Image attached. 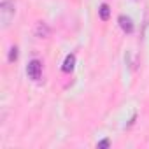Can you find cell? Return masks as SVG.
Returning <instances> with one entry per match:
<instances>
[{"label":"cell","mask_w":149,"mask_h":149,"mask_svg":"<svg viewBox=\"0 0 149 149\" xmlns=\"http://www.w3.org/2000/svg\"><path fill=\"white\" fill-rule=\"evenodd\" d=\"M16 14V4L13 0H2L0 2V19H2V28H7Z\"/></svg>","instance_id":"obj_1"},{"label":"cell","mask_w":149,"mask_h":149,"mask_svg":"<svg viewBox=\"0 0 149 149\" xmlns=\"http://www.w3.org/2000/svg\"><path fill=\"white\" fill-rule=\"evenodd\" d=\"M98 16H100L102 21H107V19L111 18V7H109L107 4H102V6L98 7Z\"/></svg>","instance_id":"obj_6"},{"label":"cell","mask_w":149,"mask_h":149,"mask_svg":"<svg viewBox=\"0 0 149 149\" xmlns=\"http://www.w3.org/2000/svg\"><path fill=\"white\" fill-rule=\"evenodd\" d=\"M7 60H9L11 63H14V61L18 60V46H13V47L9 49V56H7Z\"/></svg>","instance_id":"obj_7"},{"label":"cell","mask_w":149,"mask_h":149,"mask_svg":"<svg viewBox=\"0 0 149 149\" xmlns=\"http://www.w3.org/2000/svg\"><path fill=\"white\" fill-rule=\"evenodd\" d=\"M74 67H76V54H67V58H65V61L61 65V70L65 74H70L74 70Z\"/></svg>","instance_id":"obj_5"},{"label":"cell","mask_w":149,"mask_h":149,"mask_svg":"<svg viewBox=\"0 0 149 149\" xmlns=\"http://www.w3.org/2000/svg\"><path fill=\"white\" fill-rule=\"evenodd\" d=\"M109 146H111V140H109V139H104V140H100V142L97 144L98 149H107Z\"/></svg>","instance_id":"obj_8"},{"label":"cell","mask_w":149,"mask_h":149,"mask_svg":"<svg viewBox=\"0 0 149 149\" xmlns=\"http://www.w3.org/2000/svg\"><path fill=\"white\" fill-rule=\"evenodd\" d=\"M118 23H119V26H121V30H123L125 33H132L133 28H135L132 18H130V16H125V14H121V16L118 18Z\"/></svg>","instance_id":"obj_4"},{"label":"cell","mask_w":149,"mask_h":149,"mask_svg":"<svg viewBox=\"0 0 149 149\" xmlns=\"http://www.w3.org/2000/svg\"><path fill=\"white\" fill-rule=\"evenodd\" d=\"M26 76L32 81H39L42 77V61L40 60H32L26 65Z\"/></svg>","instance_id":"obj_2"},{"label":"cell","mask_w":149,"mask_h":149,"mask_svg":"<svg viewBox=\"0 0 149 149\" xmlns=\"http://www.w3.org/2000/svg\"><path fill=\"white\" fill-rule=\"evenodd\" d=\"M33 33H35V37H39V39H47V37L51 35V28L47 26V23H44V21H39V23L35 25V30H33Z\"/></svg>","instance_id":"obj_3"}]
</instances>
